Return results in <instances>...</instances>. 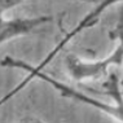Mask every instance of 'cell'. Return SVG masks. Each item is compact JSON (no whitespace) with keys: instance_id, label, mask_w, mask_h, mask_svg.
Listing matches in <instances>:
<instances>
[{"instance_id":"1","label":"cell","mask_w":123,"mask_h":123,"mask_svg":"<svg viewBox=\"0 0 123 123\" xmlns=\"http://www.w3.org/2000/svg\"><path fill=\"white\" fill-rule=\"evenodd\" d=\"M117 3H118V0H104V1L98 3L93 9H91V11L78 22V25H76L73 30H70V31H69L68 34L55 45V48L45 56V58L43 60L40 64L34 66V75H35V79L45 82L47 84L53 87L62 97L73 100V101H76V102H79V104L89 106V108H93V109H96V110L109 115V117L113 118L117 123H122V119H123L122 106H117L114 104H109V102H105V101H102V100H98L96 97H92V96H88L87 93L82 92L80 89L73 87V86H70V84H66V83L58 80V79L53 78V76L48 75L47 73L43 71V69H44L48 64H51L52 60L55 58L56 56H57L58 53L73 40V39L76 38V36L80 34V32H83L84 30L95 26L100 21V17H101L102 13H104L106 9L110 8L111 5L117 4Z\"/></svg>"},{"instance_id":"2","label":"cell","mask_w":123,"mask_h":123,"mask_svg":"<svg viewBox=\"0 0 123 123\" xmlns=\"http://www.w3.org/2000/svg\"><path fill=\"white\" fill-rule=\"evenodd\" d=\"M123 58V45L119 42L108 57L93 61H86L76 55H68L65 58V68L71 79L76 83L102 82L110 74L113 66H121Z\"/></svg>"},{"instance_id":"3","label":"cell","mask_w":123,"mask_h":123,"mask_svg":"<svg viewBox=\"0 0 123 123\" xmlns=\"http://www.w3.org/2000/svg\"><path fill=\"white\" fill-rule=\"evenodd\" d=\"M52 21V16H35V17L4 18L0 14V44L6 43L18 36L29 35L30 32L40 29L43 25Z\"/></svg>"},{"instance_id":"4","label":"cell","mask_w":123,"mask_h":123,"mask_svg":"<svg viewBox=\"0 0 123 123\" xmlns=\"http://www.w3.org/2000/svg\"><path fill=\"white\" fill-rule=\"evenodd\" d=\"M25 0H0V14L9 11L12 8H16L19 4H24Z\"/></svg>"},{"instance_id":"5","label":"cell","mask_w":123,"mask_h":123,"mask_svg":"<svg viewBox=\"0 0 123 123\" xmlns=\"http://www.w3.org/2000/svg\"><path fill=\"white\" fill-rule=\"evenodd\" d=\"M18 123H45V122L42 121V119H39V118H35V117H25Z\"/></svg>"}]
</instances>
